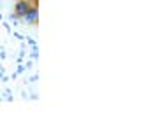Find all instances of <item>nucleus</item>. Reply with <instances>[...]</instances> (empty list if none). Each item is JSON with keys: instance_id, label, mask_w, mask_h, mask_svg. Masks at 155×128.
I'll list each match as a JSON object with an SVG mask.
<instances>
[{"instance_id": "f257e3e1", "label": "nucleus", "mask_w": 155, "mask_h": 128, "mask_svg": "<svg viewBox=\"0 0 155 128\" xmlns=\"http://www.w3.org/2000/svg\"><path fill=\"white\" fill-rule=\"evenodd\" d=\"M32 11H37V0H18V4H16V14L18 16L25 18Z\"/></svg>"}]
</instances>
